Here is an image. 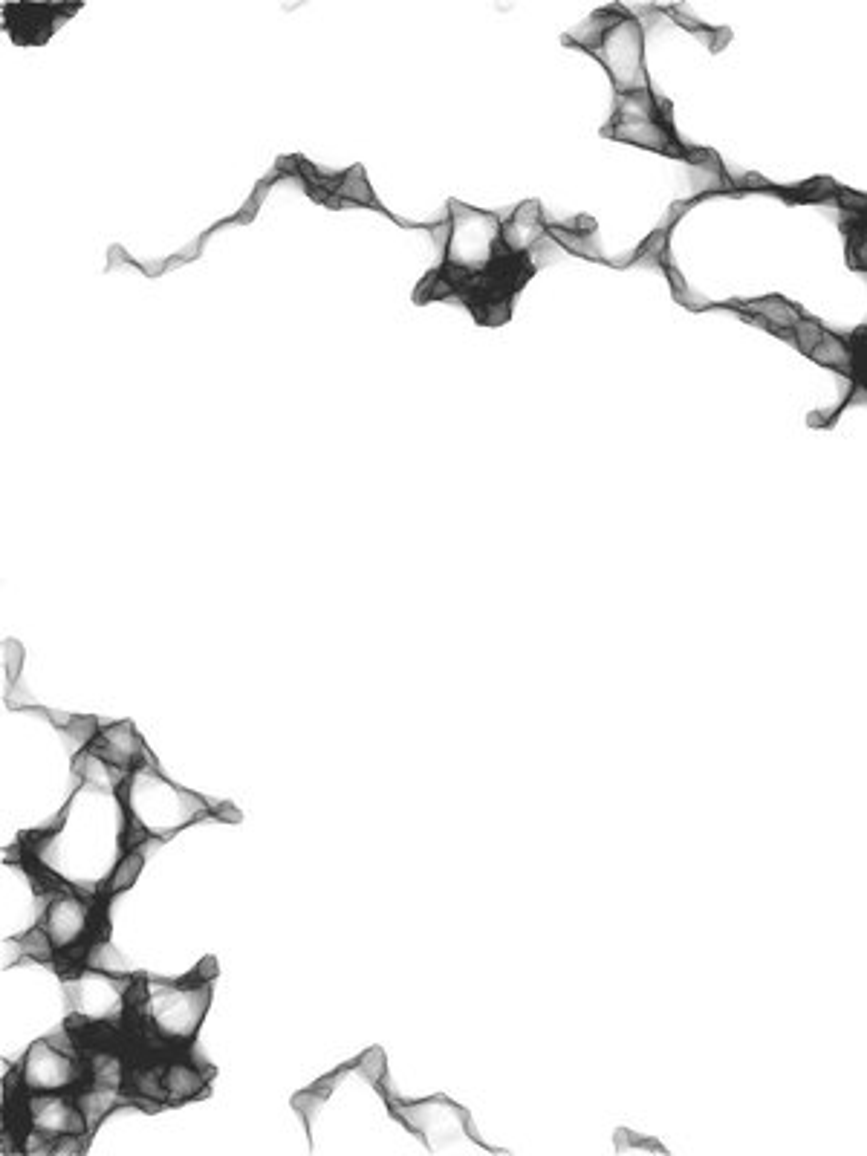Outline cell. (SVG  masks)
I'll return each mask as SVG.
<instances>
[{"label": "cell", "mask_w": 867, "mask_h": 1156, "mask_svg": "<svg viewBox=\"0 0 867 1156\" xmlns=\"http://www.w3.org/2000/svg\"><path fill=\"white\" fill-rule=\"evenodd\" d=\"M131 772H122L119 766L107 763L105 758H99L93 749H81V755H76V778L79 784L90 789H99V792H110V795H119L122 784L128 781Z\"/></svg>", "instance_id": "12"}, {"label": "cell", "mask_w": 867, "mask_h": 1156, "mask_svg": "<svg viewBox=\"0 0 867 1156\" xmlns=\"http://www.w3.org/2000/svg\"><path fill=\"white\" fill-rule=\"evenodd\" d=\"M573 41L599 58V64L613 81L616 96L651 90V81L645 73V38L636 18L607 9L593 15L578 29Z\"/></svg>", "instance_id": "4"}, {"label": "cell", "mask_w": 867, "mask_h": 1156, "mask_svg": "<svg viewBox=\"0 0 867 1156\" xmlns=\"http://www.w3.org/2000/svg\"><path fill=\"white\" fill-rule=\"evenodd\" d=\"M437 235L443 261L422 284L420 298H451L486 324L503 321L532 272V258L509 252L503 243V217L454 203Z\"/></svg>", "instance_id": "1"}, {"label": "cell", "mask_w": 867, "mask_h": 1156, "mask_svg": "<svg viewBox=\"0 0 867 1156\" xmlns=\"http://www.w3.org/2000/svg\"><path fill=\"white\" fill-rule=\"evenodd\" d=\"M15 1076L27 1093H70L87 1081V1064L79 1050H67L53 1038H41L24 1052Z\"/></svg>", "instance_id": "7"}, {"label": "cell", "mask_w": 867, "mask_h": 1156, "mask_svg": "<svg viewBox=\"0 0 867 1156\" xmlns=\"http://www.w3.org/2000/svg\"><path fill=\"white\" fill-rule=\"evenodd\" d=\"M21 659H24V651H21L15 642H6V648H3V665H6V677H9L12 683H18Z\"/></svg>", "instance_id": "17"}, {"label": "cell", "mask_w": 867, "mask_h": 1156, "mask_svg": "<svg viewBox=\"0 0 867 1156\" xmlns=\"http://www.w3.org/2000/svg\"><path fill=\"white\" fill-rule=\"evenodd\" d=\"M87 749H93L107 763L119 766L122 772H133L139 763L151 761L145 740L133 732L131 723H113L107 729H99V735L93 737V743Z\"/></svg>", "instance_id": "9"}, {"label": "cell", "mask_w": 867, "mask_h": 1156, "mask_svg": "<svg viewBox=\"0 0 867 1156\" xmlns=\"http://www.w3.org/2000/svg\"><path fill=\"white\" fill-rule=\"evenodd\" d=\"M376 1087H379V1093L388 1102V1113L394 1116L396 1122H402L414 1136H420L431 1151H440L446 1142H454L457 1136H466V1139H474L477 1145H483L474 1136L472 1125H469V1113L460 1104L446 1099V1096H434V1099H422V1102H399L394 1093L388 1090L385 1078ZM483 1148L492 1151L489 1145H483Z\"/></svg>", "instance_id": "6"}, {"label": "cell", "mask_w": 867, "mask_h": 1156, "mask_svg": "<svg viewBox=\"0 0 867 1156\" xmlns=\"http://www.w3.org/2000/svg\"><path fill=\"white\" fill-rule=\"evenodd\" d=\"M18 1113L24 1119L21 1133L35 1130V1133L47 1136L50 1142H55L58 1136H70V1133L90 1136L79 1099L73 1102L67 1093H24V1099L18 1104Z\"/></svg>", "instance_id": "8"}, {"label": "cell", "mask_w": 867, "mask_h": 1156, "mask_svg": "<svg viewBox=\"0 0 867 1156\" xmlns=\"http://www.w3.org/2000/svg\"><path fill=\"white\" fill-rule=\"evenodd\" d=\"M84 969H96V972L119 974V977H131L128 966H125V960H122V954H119V948L110 946V943H107V937H99V940H93V943L87 946V954H84Z\"/></svg>", "instance_id": "14"}, {"label": "cell", "mask_w": 867, "mask_h": 1156, "mask_svg": "<svg viewBox=\"0 0 867 1156\" xmlns=\"http://www.w3.org/2000/svg\"><path fill=\"white\" fill-rule=\"evenodd\" d=\"M145 850H148V841H145L142 847H131V850H125V853L119 856V862H116V865H113V870H110L105 888H102V894L99 896L113 899L116 894L128 891L133 882L139 879L142 867H145Z\"/></svg>", "instance_id": "13"}, {"label": "cell", "mask_w": 867, "mask_h": 1156, "mask_svg": "<svg viewBox=\"0 0 867 1156\" xmlns=\"http://www.w3.org/2000/svg\"><path fill=\"white\" fill-rule=\"evenodd\" d=\"M125 804V847H142L148 839H168L194 821L214 815L206 798L174 787L154 766V758L139 763L119 789Z\"/></svg>", "instance_id": "2"}, {"label": "cell", "mask_w": 867, "mask_h": 1156, "mask_svg": "<svg viewBox=\"0 0 867 1156\" xmlns=\"http://www.w3.org/2000/svg\"><path fill=\"white\" fill-rule=\"evenodd\" d=\"M746 310H749L752 316L761 318L763 324L775 327L778 333H795V327H798V321H801V316L789 307L787 301H752Z\"/></svg>", "instance_id": "15"}, {"label": "cell", "mask_w": 867, "mask_h": 1156, "mask_svg": "<svg viewBox=\"0 0 867 1156\" xmlns=\"http://www.w3.org/2000/svg\"><path fill=\"white\" fill-rule=\"evenodd\" d=\"M211 1070L191 1058H171L162 1067V1087H165V1102L185 1104L200 1099L209 1093Z\"/></svg>", "instance_id": "11"}, {"label": "cell", "mask_w": 867, "mask_h": 1156, "mask_svg": "<svg viewBox=\"0 0 867 1156\" xmlns=\"http://www.w3.org/2000/svg\"><path fill=\"white\" fill-rule=\"evenodd\" d=\"M131 1018L133 1026L148 1032L171 1050H188L206 1021L211 1006V986L197 974L183 983L168 980H133L131 983Z\"/></svg>", "instance_id": "3"}, {"label": "cell", "mask_w": 867, "mask_h": 1156, "mask_svg": "<svg viewBox=\"0 0 867 1156\" xmlns=\"http://www.w3.org/2000/svg\"><path fill=\"white\" fill-rule=\"evenodd\" d=\"M131 977L81 969L64 977L67 1026H122L131 1012Z\"/></svg>", "instance_id": "5"}, {"label": "cell", "mask_w": 867, "mask_h": 1156, "mask_svg": "<svg viewBox=\"0 0 867 1156\" xmlns=\"http://www.w3.org/2000/svg\"><path fill=\"white\" fill-rule=\"evenodd\" d=\"M613 139L631 142L645 151H659V154H680L674 131L665 116H642V119H613L610 125Z\"/></svg>", "instance_id": "10"}, {"label": "cell", "mask_w": 867, "mask_h": 1156, "mask_svg": "<svg viewBox=\"0 0 867 1156\" xmlns=\"http://www.w3.org/2000/svg\"><path fill=\"white\" fill-rule=\"evenodd\" d=\"M810 356H813L815 362L827 365V368H847L850 365V350L836 336H830V333H821V339L815 342Z\"/></svg>", "instance_id": "16"}]
</instances>
